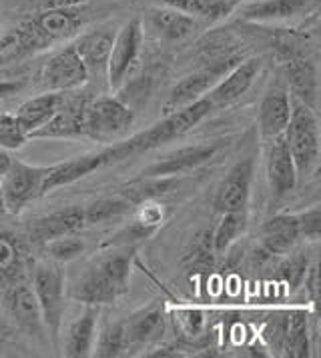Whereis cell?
Segmentation results:
<instances>
[{
    "label": "cell",
    "instance_id": "2",
    "mask_svg": "<svg viewBox=\"0 0 321 358\" xmlns=\"http://www.w3.org/2000/svg\"><path fill=\"white\" fill-rule=\"evenodd\" d=\"M135 246H111L97 257L74 280L69 296L74 301L102 306L113 304L129 292Z\"/></svg>",
    "mask_w": 321,
    "mask_h": 358
},
{
    "label": "cell",
    "instance_id": "20",
    "mask_svg": "<svg viewBox=\"0 0 321 358\" xmlns=\"http://www.w3.org/2000/svg\"><path fill=\"white\" fill-rule=\"evenodd\" d=\"M29 246L27 238H20L8 230H0V290L30 278L32 262Z\"/></svg>",
    "mask_w": 321,
    "mask_h": 358
},
{
    "label": "cell",
    "instance_id": "12",
    "mask_svg": "<svg viewBox=\"0 0 321 358\" xmlns=\"http://www.w3.org/2000/svg\"><path fill=\"white\" fill-rule=\"evenodd\" d=\"M88 71L85 62L81 60L78 52L74 50L73 44L60 48L48 58V62L41 71V85L44 90L55 92H71L88 83Z\"/></svg>",
    "mask_w": 321,
    "mask_h": 358
},
{
    "label": "cell",
    "instance_id": "6",
    "mask_svg": "<svg viewBox=\"0 0 321 358\" xmlns=\"http://www.w3.org/2000/svg\"><path fill=\"white\" fill-rule=\"evenodd\" d=\"M135 122V113L118 96L102 94L88 99L85 108V138L95 143H117Z\"/></svg>",
    "mask_w": 321,
    "mask_h": 358
},
{
    "label": "cell",
    "instance_id": "43",
    "mask_svg": "<svg viewBox=\"0 0 321 358\" xmlns=\"http://www.w3.org/2000/svg\"><path fill=\"white\" fill-rule=\"evenodd\" d=\"M4 201H2V188H0V215H4Z\"/></svg>",
    "mask_w": 321,
    "mask_h": 358
},
{
    "label": "cell",
    "instance_id": "29",
    "mask_svg": "<svg viewBox=\"0 0 321 358\" xmlns=\"http://www.w3.org/2000/svg\"><path fill=\"white\" fill-rule=\"evenodd\" d=\"M163 2L193 18H203L209 22H215L231 15L237 4L235 0H163Z\"/></svg>",
    "mask_w": 321,
    "mask_h": 358
},
{
    "label": "cell",
    "instance_id": "3",
    "mask_svg": "<svg viewBox=\"0 0 321 358\" xmlns=\"http://www.w3.org/2000/svg\"><path fill=\"white\" fill-rule=\"evenodd\" d=\"M211 113H215L211 102L207 101V96H201L199 101H195L189 106L175 110L171 115H165L153 127H149V129L141 130V132L132 134L125 141H117L115 144L99 150L102 166L117 164V162H123L127 158L149 152L153 148H159L160 144L173 143L177 138L185 136L189 130L195 129L205 116H209Z\"/></svg>",
    "mask_w": 321,
    "mask_h": 358
},
{
    "label": "cell",
    "instance_id": "9",
    "mask_svg": "<svg viewBox=\"0 0 321 358\" xmlns=\"http://www.w3.org/2000/svg\"><path fill=\"white\" fill-rule=\"evenodd\" d=\"M141 46H143V22L141 18H132L115 34V43L111 48L107 78L113 90H118L125 80H129L132 66L141 55Z\"/></svg>",
    "mask_w": 321,
    "mask_h": 358
},
{
    "label": "cell",
    "instance_id": "26",
    "mask_svg": "<svg viewBox=\"0 0 321 358\" xmlns=\"http://www.w3.org/2000/svg\"><path fill=\"white\" fill-rule=\"evenodd\" d=\"M149 22H151V29L155 30V34L163 41H169V43L183 41V38L191 36L193 30L197 29V20L193 16L175 10L171 6L153 8L149 13Z\"/></svg>",
    "mask_w": 321,
    "mask_h": 358
},
{
    "label": "cell",
    "instance_id": "30",
    "mask_svg": "<svg viewBox=\"0 0 321 358\" xmlns=\"http://www.w3.org/2000/svg\"><path fill=\"white\" fill-rule=\"evenodd\" d=\"M247 229V210H237V213H225L221 215L219 224L215 227L211 234V244L215 255H225L237 238Z\"/></svg>",
    "mask_w": 321,
    "mask_h": 358
},
{
    "label": "cell",
    "instance_id": "44",
    "mask_svg": "<svg viewBox=\"0 0 321 358\" xmlns=\"http://www.w3.org/2000/svg\"><path fill=\"white\" fill-rule=\"evenodd\" d=\"M235 2H239V0H235Z\"/></svg>",
    "mask_w": 321,
    "mask_h": 358
},
{
    "label": "cell",
    "instance_id": "21",
    "mask_svg": "<svg viewBox=\"0 0 321 358\" xmlns=\"http://www.w3.org/2000/svg\"><path fill=\"white\" fill-rule=\"evenodd\" d=\"M115 30L107 29V27H99V29L87 30L81 32L74 38V50L78 52L81 60L87 66L88 76L95 78H107V64H109V57H111V48L115 43Z\"/></svg>",
    "mask_w": 321,
    "mask_h": 358
},
{
    "label": "cell",
    "instance_id": "19",
    "mask_svg": "<svg viewBox=\"0 0 321 358\" xmlns=\"http://www.w3.org/2000/svg\"><path fill=\"white\" fill-rule=\"evenodd\" d=\"M267 182L273 201L281 202L292 194L297 182L295 164L289 155V148L285 143V136L279 134L269 141V152H267Z\"/></svg>",
    "mask_w": 321,
    "mask_h": 358
},
{
    "label": "cell",
    "instance_id": "40",
    "mask_svg": "<svg viewBox=\"0 0 321 358\" xmlns=\"http://www.w3.org/2000/svg\"><path fill=\"white\" fill-rule=\"evenodd\" d=\"M25 85H27L25 80H0V101L15 96L16 92L25 88Z\"/></svg>",
    "mask_w": 321,
    "mask_h": 358
},
{
    "label": "cell",
    "instance_id": "34",
    "mask_svg": "<svg viewBox=\"0 0 321 358\" xmlns=\"http://www.w3.org/2000/svg\"><path fill=\"white\" fill-rule=\"evenodd\" d=\"M309 271V257L306 250H292V257H287L279 264V278L295 290L297 287L303 285L306 274Z\"/></svg>",
    "mask_w": 321,
    "mask_h": 358
},
{
    "label": "cell",
    "instance_id": "28",
    "mask_svg": "<svg viewBox=\"0 0 321 358\" xmlns=\"http://www.w3.org/2000/svg\"><path fill=\"white\" fill-rule=\"evenodd\" d=\"M283 355L292 358L309 357V329H307V315L303 310L285 313Z\"/></svg>",
    "mask_w": 321,
    "mask_h": 358
},
{
    "label": "cell",
    "instance_id": "11",
    "mask_svg": "<svg viewBox=\"0 0 321 358\" xmlns=\"http://www.w3.org/2000/svg\"><path fill=\"white\" fill-rule=\"evenodd\" d=\"M253 174H255V157L253 155L239 158L229 169L213 196V208L219 215L247 210Z\"/></svg>",
    "mask_w": 321,
    "mask_h": 358
},
{
    "label": "cell",
    "instance_id": "17",
    "mask_svg": "<svg viewBox=\"0 0 321 358\" xmlns=\"http://www.w3.org/2000/svg\"><path fill=\"white\" fill-rule=\"evenodd\" d=\"M259 71H261V58H249L245 62H239L233 71L227 72L223 80L211 86L209 92L205 94L207 101L211 102L213 110L227 108L239 101L251 88Z\"/></svg>",
    "mask_w": 321,
    "mask_h": 358
},
{
    "label": "cell",
    "instance_id": "5",
    "mask_svg": "<svg viewBox=\"0 0 321 358\" xmlns=\"http://www.w3.org/2000/svg\"><path fill=\"white\" fill-rule=\"evenodd\" d=\"M30 282L34 296L41 306L44 329L55 346H59L62 318H64V273L59 262L44 260L32 266L30 271Z\"/></svg>",
    "mask_w": 321,
    "mask_h": 358
},
{
    "label": "cell",
    "instance_id": "42",
    "mask_svg": "<svg viewBox=\"0 0 321 358\" xmlns=\"http://www.w3.org/2000/svg\"><path fill=\"white\" fill-rule=\"evenodd\" d=\"M4 46H6V32H4V34L0 32V52H2V48H4Z\"/></svg>",
    "mask_w": 321,
    "mask_h": 358
},
{
    "label": "cell",
    "instance_id": "37",
    "mask_svg": "<svg viewBox=\"0 0 321 358\" xmlns=\"http://www.w3.org/2000/svg\"><path fill=\"white\" fill-rule=\"evenodd\" d=\"M179 327L187 336H199L205 330V315L201 310L187 308L179 313Z\"/></svg>",
    "mask_w": 321,
    "mask_h": 358
},
{
    "label": "cell",
    "instance_id": "10",
    "mask_svg": "<svg viewBox=\"0 0 321 358\" xmlns=\"http://www.w3.org/2000/svg\"><path fill=\"white\" fill-rule=\"evenodd\" d=\"M87 229L85 220V206L81 204H71L59 210H53L48 215H41L32 218L27 224V243L32 246H44L46 243L78 234L81 230Z\"/></svg>",
    "mask_w": 321,
    "mask_h": 358
},
{
    "label": "cell",
    "instance_id": "22",
    "mask_svg": "<svg viewBox=\"0 0 321 358\" xmlns=\"http://www.w3.org/2000/svg\"><path fill=\"white\" fill-rule=\"evenodd\" d=\"M320 0H257L249 2L241 10L239 18L245 22H275L317 10Z\"/></svg>",
    "mask_w": 321,
    "mask_h": 358
},
{
    "label": "cell",
    "instance_id": "13",
    "mask_svg": "<svg viewBox=\"0 0 321 358\" xmlns=\"http://www.w3.org/2000/svg\"><path fill=\"white\" fill-rule=\"evenodd\" d=\"M223 146V141H213V143L191 144V146H181L173 152L160 157L153 164H149L141 178H169L183 172L195 171L201 164L209 162L215 157Z\"/></svg>",
    "mask_w": 321,
    "mask_h": 358
},
{
    "label": "cell",
    "instance_id": "4",
    "mask_svg": "<svg viewBox=\"0 0 321 358\" xmlns=\"http://www.w3.org/2000/svg\"><path fill=\"white\" fill-rule=\"evenodd\" d=\"M295 164L297 182H303L320 164V120L317 113L299 101H292V116L283 132Z\"/></svg>",
    "mask_w": 321,
    "mask_h": 358
},
{
    "label": "cell",
    "instance_id": "36",
    "mask_svg": "<svg viewBox=\"0 0 321 358\" xmlns=\"http://www.w3.org/2000/svg\"><path fill=\"white\" fill-rule=\"evenodd\" d=\"M29 141V132L22 129L16 115L0 113V148L4 150H18Z\"/></svg>",
    "mask_w": 321,
    "mask_h": 358
},
{
    "label": "cell",
    "instance_id": "33",
    "mask_svg": "<svg viewBox=\"0 0 321 358\" xmlns=\"http://www.w3.org/2000/svg\"><path fill=\"white\" fill-rule=\"evenodd\" d=\"M159 229L155 224H149L145 222L141 216H137L132 222H129L127 227L118 230L117 234H113L109 241H104L102 246L104 248H111V246H137V243L146 241L149 236H153V232Z\"/></svg>",
    "mask_w": 321,
    "mask_h": 358
},
{
    "label": "cell",
    "instance_id": "35",
    "mask_svg": "<svg viewBox=\"0 0 321 358\" xmlns=\"http://www.w3.org/2000/svg\"><path fill=\"white\" fill-rule=\"evenodd\" d=\"M41 248H44L48 260H55V262L62 264V262H69V260L78 257L85 250V243H83V238H78V234H71V236L55 238Z\"/></svg>",
    "mask_w": 321,
    "mask_h": 358
},
{
    "label": "cell",
    "instance_id": "8",
    "mask_svg": "<svg viewBox=\"0 0 321 358\" xmlns=\"http://www.w3.org/2000/svg\"><path fill=\"white\" fill-rule=\"evenodd\" d=\"M0 306L6 318L20 330L25 336L44 343L46 329H44L41 306L34 296L30 278L18 280L13 287L0 290Z\"/></svg>",
    "mask_w": 321,
    "mask_h": 358
},
{
    "label": "cell",
    "instance_id": "16",
    "mask_svg": "<svg viewBox=\"0 0 321 358\" xmlns=\"http://www.w3.org/2000/svg\"><path fill=\"white\" fill-rule=\"evenodd\" d=\"M292 92L285 85L283 76L267 88L259 104V132L265 141H271L287 129L292 116Z\"/></svg>",
    "mask_w": 321,
    "mask_h": 358
},
{
    "label": "cell",
    "instance_id": "32",
    "mask_svg": "<svg viewBox=\"0 0 321 358\" xmlns=\"http://www.w3.org/2000/svg\"><path fill=\"white\" fill-rule=\"evenodd\" d=\"M127 352H129V346H127V336H125V320H118V322L104 327V330L97 338L95 357L117 358L125 357Z\"/></svg>",
    "mask_w": 321,
    "mask_h": 358
},
{
    "label": "cell",
    "instance_id": "31",
    "mask_svg": "<svg viewBox=\"0 0 321 358\" xmlns=\"http://www.w3.org/2000/svg\"><path fill=\"white\" fill-rule=\"evenodd\" d=\"M132 206L135 204L125 194L102 196L99 201L85 204V220H87V227H97V224H104V222L117 220L121 216L127 215Z\"/></svg>",
    "mask_w": 321,
    "mask_h": 358
},
{
    "label": "cell",
    "instance_id": "15",
    "mask_svg": "<svg viewBox=\"0 0 321 358\" xmlns=\"http://www.w3.org/2000/svg\"><path fill=\"white\" fill-rule=\"evenodd\" d=\"M303 238L299 215H278L269 218L261 227L257 260H269L279 255H289L295 244Z\"/></svg>",
    "mask_w": 321,
    "mask_h": 358
},
{
    "label": "cell",
    "instance_id": "18",
    "mask_svg": "<svg viewBox=\"0 0 321 358\" xmlns=\"http://www.w3.org/2000/svg\"><path fill=\"white\" fill-rule=\"evenodd\" d=\"M167 329L165 308L159 301L151 302L146 308L137 310L135 315L125 318V336L129 350H143L159 343Z\"/></svg>",
    "mask_w": 321,
    "mask_h": 358
},
{
    "label": "cell",
    "instance_id": "7",
    "mask_svg": "<svg viewBox=\"0 0 321 358\" xmlns=\"http://www.w3.org/2000/svg\"><path fill=\"white\" fill-rule=\"evenodd\" d=\"M48 166H32L18 158H13L8 169L0 176L4 210L18 215L30 202L43 196V185Z\"/></svg>",
    "mask_w": 321,
    "mask_h": 358
},
{
    "label": "cell",
    "instance_id": "41",
    "mask_svg": "<svg viewBox=\"0 0 321 358\" xmlns=\"http://www.w3.org/2000/svg\"><path fill=\"white\" fill-rule=\"evenodd\" d=\"M11 155H8V150H4V148H0V176L4 174V171L8 169V164H11Z\"/></svg>",
    "mask_w": 321,
    "mask_h": 358
},
{
    "label": "cell",
    "instance_id": "14",
    "mask_svg": "<svg viewBox=\"0 0 321 358\" xmlns=\"http://www.w3.org/2000/svg\"><path fill=\"white\" fill-rule=\"evenodd\" d=\"M87 102L88 96L83 92H64L59 110L44 127L34 130L30 138H83Z\"/></svg>",
    "mask_w": 321,
    "mask_h": 358
},
{
    "label": "cell",
    "instance_id": "25",
    "mask_svg": "<svg viewBox=\"0 0 321 358\" xmlns=\"http://www.w3.org/2000/svg\"><path fill=\"white\" fill-rule=\"evenodd\" d=\"M62 99H64V92L46 90L39 96H32L29 101H25L16 108V118L22 124V129L29 132V138L34 130L44 127L55 116V113L59 110V106L62 104Z\"/></svg>",
    "mask_w": 321,
    "mask_h": 358
},
{
    "label": "cell",
    "instance_id": "1",
    "mask_svg": "<svg viewBox=\"0 0 321 358\" xmlns=\"http://www.w3.org/2000/svg\"><path fill=\"white\" fill-rule=\"evenodd\" d=\"M87 22V10L83 6L50 8L39 13H27L13 32H6V46L0 52V66L15 64L34 57L48 46L78 34Z\"/></svg>",
    "mask_w": 321,
    "mask_h": 358
},
{
    "label": "cell",
    "instance_id": "27",
    "mask_svg": "<svg viewBox=\"0 0 321 358\" xmlns=\"http://www.w3.org/2000/svg\"><path fill=\"white\" fill-rule=\"evenodd\" d=\"M97 318H99V306H90L87 304L85 313L78 316L71 324L69 334H67V343H64V357L81 358L88 357L95 338H97Z\"/></svg>",
    "mask_w": 321,
    "mask_h": 358
},
{
    "label": "cell",
    "instance_id": "24",
    "mask_svg": "<svg viewBox=\"0 0 321 358\" xmlns=\"http://www.w3.org/2000/svg\"><path fill=\"white\" fill-rule=\"evenodd\" d=\"M99 169H102V160L99 152H90V155L64 160L60 164H53V166H48L46 178H44L43 194H48V192H53L60 187H67V185H73L76 180L99 171Z\"/></svg>",
    "mask_w": 321,
    "mask_h": 358
},
{
    "label": "cell",
    "instance_id": "39",
    "mask_svg": "<svg viewBox=\"0 0 321 358\" xmlns=\"http://www.w3.org/2000/svg\"><path fill=\"white\" fill-rule=\"evenodd\" d=\"M88 0H27V10H50V8H67V6H83Z\"/></svg>",
    "mask_w": 321,
    "mask_h": 358
},
{
    "label": "cell",
    "instance_id": "23",
    "mask_svg": "<svg viewBox=\"0 0 321 358\" xmlns=\"http://www.w3.org/2000/svg\"><path fill=\"white\" fill-rule=\"evenodd\" d=\"M223 71L225 69H221V66H209V69L191 72L189 76L179 80L171 88L167 101L163 102V116L171 115L175 110H181V108H185V106H189L195 101H199L201 96H205L209 92V88L215 85V78Z\"/></svg>",
    "mask_w": 321,
    "mask_h": 358
},
{
    "label": "cell",
    "instance_id": "38",
    "mask_svg": "<svg viewBox=\"0 0 321 358\" xmlns=\"http://www.w3.org/2000/svg\"><path fill=\"white\" fill-rule=\"evenodd\" d=\"M299 220H301V234H303V238L317 241V238H320L321 229L320 208L313 206V208H309L306 213H299Z\"/></svg>",
    "mask_w": 321,
    "mask_h": 358
}]
</instances>
